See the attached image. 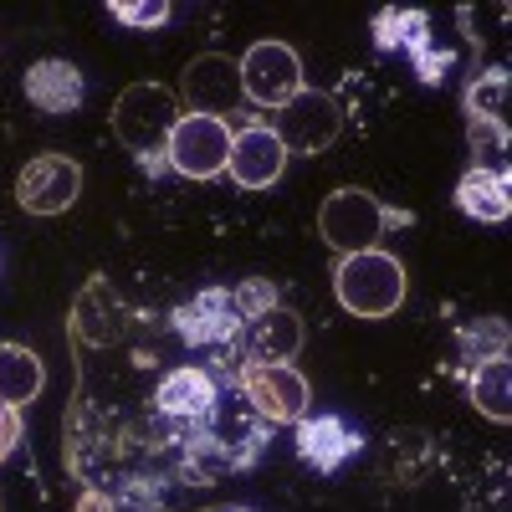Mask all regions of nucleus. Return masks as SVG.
<instances>
[{"instance_id":"b1692460","label":"nucleus","mask_w":512,"mask_h":512,"mask_svg":"<svg viewBox=\"0 0 512 512\" xmlns=\"http://www.w3.org/2000/svg\"><path fill=\"white\" fill-rule=\"evenodd\" d=\"M21 446V410L16 405H0V461H11Z\"/></svg>"},{"instance_id":"0eeeda50","label":"nucleus","mask_w":512,"mask_h":512,"mask_svg":"<svg viewBox=\"0 0 512 512\" xmlns=\"http://www.w3.org/2000/svg\"><path fill=\"white\" fill-rule=\"evenodd\" d=\"M236 379H241V395L256 405V415H262V420L297 425V420L308 415L313 390H308V379L297 374L292 364H256V359H246Z\"/></svg>"},{"instance_id":"7ed1b4c3","label":"nucleus","mask_w":512,"mask_h":512,"mask_svg":"<svg viewBox=\"0 0 512 512\" xmlns=\"http://www.w3.org/2000/svg\"><path fill=\"white\" fill-rule=\"evenodd\" d=\"M384 226H390V210H384L369 190H359V185L333 190V195L318 205V236H323L338 256L374 251Z\"/></svg>"},{"instance_id":"423d86ee","label":"nucleus","mask_w":512,"mask_h":512,"mask_svg":"<svg viewBox=\"0 0 512 512\" xmlns=\"http://www.w3.org/2000/svg\"><path fill=\"white\" fill-rule=\"evenodd\" d=\"M236 72H241V98H251L256 108H282L303 93V57L287 41H256V47H246Z\"/></svg>"},{"instance_id":"393cba45","label":"nucleus","mask_w":512,"mask_h":512,"mask_svg":"<svg viewBox=\"0 0 512 512\" xmlns=\"http://www.w3.org/2000/svg\"><path fill=\"white\" fill-rule=\"evenodd\" d=\"M507 144V123H472V149L482 154V149H502Z\"/></svg>"},{"instance_id":"f257e3e1","label":"nucleus","mask_w":512,"mask_h":512,"mask_svg":"<svg viewBox=\"0 0 512 512\" xmlns=\"http://www.w3.org/2000/svg\"><path fill=\"white\" fill-rule=\"evenodd\" d=\"M333 292H338V308L354 318H390L405 303V267H400V256L379 251V246L338 256Z\"/></svg>"},{"instance_id":"20e7f679","label":"nucleus","mask_w":512,"mask_h":512,"mask_svg":"<svg viewBox=\"0 0 512 512\" xmlns=\"http://www.w3.org/2000/svg\"><path fill=\"white\" fill-rule=\"evenodd\" d=\"M267 128L277 134V144L287 149V159L292 154H323V149H333L338 134H344V108H338L333 93L303 88L292 103L277 108V118Z\"/></svg>"},{"instance_id":"412c9836","label":"nucleus","mask_w":512,"mask_h":512,"mask_svg":"<svg viewBox=\"0 0 512 512\" xmlns=\"http://www.w3.org/2000/svg\"><path fill=\"white\" fill-rule=\"evenodd\" d=\"M456 344H461L466 359H472V369H477V364H492V359H507V323H502V318L466 323V328L456 333Z\"/></svg>"},{"instance_id":"2eb2a0df","label":"nucleus","mask_w":512,"mask_h":512,"mask_svg":"<svg viewBox=\"0 0 512 512\" xmlns=\"http://www.w3.org/2000/svg\"><path fill=\"white\" fill-rule=\"evenodd\" d=\"M456 205H461L472 221H487V226L507 221V210H512V200H507V169L472 164V169L456 180Z\"/></svg>"},{"instance_id":"aec40b11","label":"nucleus","mask_w":512,"mask_h":512,"mask_svg":"<svg viewBox=\"0 0 512 512\" xmlns=\"http://www.w3.org/2000/svg\"><path fill=\"white\" fill-rule=\"evenodd\" d=\"M466 118L472 123H502L507 113V72L492 67V72H477L472 82H466Z\"/></svg>"},{"instance_id":"1a4fd4ad","label":"nucleus","mask_w":512,"mask_h":512,"mask_svg":"<svg viewBox=\"0 0 512 512\" xmlns=\"http://www.w3.org/2000/svg\"><path fill=\"white\" fill-rule=\"evenodd\" d=\"M180 98H185V108L200 113V118H226V113L241 103V72H236V57L200 52V57L180 72Z\"/></svg>"},{"instance_id":"4468645a","label":"nucleus","mask_w":512,"mask_h":512,"mask_svg":"<svg viewBox=\"0 0 512 512\" xmlns=\"http://www.w3.org/2000/svg\"><path fill=\"white\" fill-rule=\"evenodd\" d=\"M26 98L41 113H72L82 108V72L62 57H47L26 72Z\"/></svg>"},{"instance_id":"9d476101","label":"nucleus","mask_w":512,"mask_h":512,"mask_svg":"<svg viewBox=\"0 0 512 512\" xmlns=\"http://www.w3.org/2000/svg\"><path fill=\"white\" fill-rule=\"evenodd\" d=\"M287 169V149L277 144V134L267 123H246L241 134H231V159H226V175L241 190H272Z\"/></svg>"},{"instance_id":"f8f14e48","label":"nucleus","mask_w":512,"mask_h":512,"mask_svg":"<svg viewBox=\"0 0 512 512\" xmlns=\"http://www.w3.org/2000/svg\"><path fill=\"white\" fill-rule=\"evenodd\" d=\"M359 451V436L349 431V420L338 415H303L297 420V456H303L308 466H318V472H338L349 456Z\"/></svg>"},{"instance_id":"f3484780","label":"nucleus","mask_w":512,"mask_h":512,"mask_svg":"<svg viewBox=\"0 0 512 512\" xmlns=\"http://www.w3.org/2000/svg\"><path fill=\"white\" fill-rule=\"evenodd\" d=\"M118 328H123L118 323V292L108 287V277H93L72 303V333L82 344H108Z\"/></svg>"},{"instance_id":"9b49d317","label":"nucleus","mask_w":512,"mask_h":512,"mask_svg":"<svg viewBox=\"0 0 512 512\" xmlns=\"http://www.w3.org/2000/svg\"><path fill=\"white\" fill-rule=\"evenodd\" d=\"M175 328H180L185 344H200V349L205 344H231V338L241 333V308H236L231 292L210 287V292H200L195 303H185L175 313Z\"/></svg>"},{"instance_id":"a878e982","label":"nucleus","mask_w":512,"mask_h":512,"mask_svg":"<svg viewBox=\"0 0 512 512\" xmlns=\"http://www.w3.org/2000/svg\"><path fill=\"white\" fill-rule=\"evenodd\" d=\"M77 512H118V507H113V497H108V492L88 487V492L77 497Z\"/></svg>"},{"instance_id":"6ab92c4d","label":"nucleus","mask_w":512,"mask_h":512,"mask_svg":"<svg viewBox=\"0 0 512 512\" xmlns=\"http://www.w3.org/2000/svg\"><path fill=\"white\" fill-rule=\"evenodd\" d=\"M466 390H472V405H477L487 420H497V425H507V420H512V384H507V359L477 364V369H472V379H466Z\"/></svg>"},{"instance_id":"6e6552de","label":"nucleus","mask_w":512,"mask_h":512,"mask_svg":"<svg viewBox=\"0 0 512 512\" xmlns=\"http://www.w3.org/2000/svg\"><path fill=\"white\" fill-rule=\"evenodd\" d=\"M82 195V164L67 154H36L16 175V205L31 216H62Z\"/></svg>"},{"instance_id":"4be33fe9","label":"nucleus","mask_w":512,"mask_h":512,"mask_svg":"<svg viewBox=\"0 0 512 512\" xmlns=\"http://www.w3.org/2000/svg\"><path fill=\"white\" fill-rule=\"evenodd\" d=\"M236 308H241V318H262V313H272V308H277V287H272V282H262V277L241 282Z\"/></svg>"},{"instance_id":"a211bd4d","label":"nucleus","mask_w":512,"mask_h":512,"mask_svg":"<svg viewBox=\"0 0 512 512\" xmlns=\"http://www.w3.org/2000/svg\"><path fill=\"white\" fill-rule=\"evenodd\" d=\"M47 384V369L26 344H0V405H31Z\"/></svg>"},{"instance_id":"dca6fc26","label":"nucleus","mask_w":512,"mask_h":512,"mask_svg":"<svg viewBox=\"0 0 512 512\" xmlns=\"http://www.w3.org/2000/svg\"><path fill=\"white\" fill-rule=\"evenodd\" d=\"M159 410L164 415H180V420H195V415H210L216 410V384H210L205 369L185 364V369H169L159 379Z\"/></svg>"},{"instance_id":"5701e85b","label":"nucleus","mask_w":512,"mask_h":512,"mask_svg":"<svg viewBox=\"0 0 512 512\" xmlns=\"http://www.w3.org/2000/svg\"><path fill=\"white\" fill-rule=\"evenodd\" d=\"M113 21H123V26H164L169 21V6H164V0H149V6L113 0Z\"/></svg>"},{"instance_id":"ddd939ff","label":"nucleus","mask_w":512,"mask_h":512,"mask_svg":"<svg viewBox=\"0 0 512 512\" xmlns=\"http://www.w3.org/2000/svg\"><path fill=\"white\" fill-rule=\"evenodd\" d=\"M303 318H297L292 308H272V313H262V318H256L251 323V338H246V344H251V359L256 364H292L297 354H303Z\"/></svg>"},{"instance_id":"39448f33","label":"nucleus","mask_w":512,"mask_h":512,"mask_svg":"<svg viewBox=\"0 0 512 512\" xmlns=\"http://www.w3.org/2000/svg\"><path fill=\"white\" fill-rule=\"evenodd\" d=\"M164 159L185 180H216V175H226V159H231V128H226V118L180 113L175 134L164 139Z\"/></svg>"},{"instance_id":"f03ea898","label":"nucleus","mask_w":512,"mask_h":512,"mask_svg":"<svg viewBox=\"0 0 512 512\" xmlns=\"http://www.w3.org/2000/svg\"><path fill=\"white\" fill-rule=\"evenodd\" d=\"M175 123H180V98L159 82H134L113 103V134L134 154H159L164 139L175 134Z\"/></svg>"},{"instance_id":"bb28decb","label":"nucleus","mask_w":512,"mask_h":512,"mask_svg":"<svg viewBox=\"0 0 512 512\" xmlns=\"http://www.w3.org/2000/svg\"><path fill=\"white\" fill-rule=\"evenodd\" d=\"M205 512H241V507H205Z\"/></svg>"}]
</instances>
